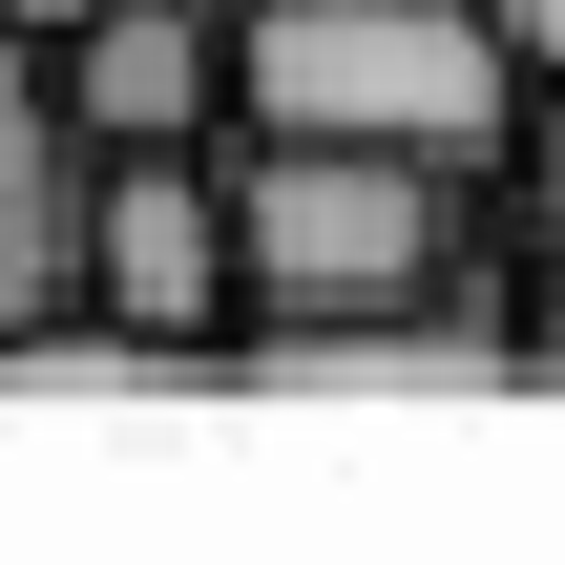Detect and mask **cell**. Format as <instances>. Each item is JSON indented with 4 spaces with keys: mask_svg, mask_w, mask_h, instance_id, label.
<instances>
[{
    "mask_svg": "<svg viewBox=\"0 0 565 565\" xmlns=\"http://www.w3.org/2000/svg\"><path fill=\"white\" fill-rule=\"evenodd\" d=\"M231 126H335V147L482 168L524 126V63L482 42V0H231Z\"/></svg>",
    "mask_w": 565,
    "mask_h": 565,
    "instance_id": "cell-2",
    "label": "cell"
},
{
    "mask_svg": "<svg viewBox=\"0 0 565 565\" xmlns=\"http://www.w3.org/2000/svg\"><path fill=\"white\" fill-rule=\"evenodd\" d=\"M84 335V147L42 105V42L0 21V356Z\"/></svg>",
    "mask_w": 565,
    "mask_h": 565,
    "instance_id": "cell-5",
    "label": "cell"
},
{
    "mask_svg": "<svg viewBox=\"0 0 565 565\" xmlns=\"http://www.w3.org/2000/svg\"><path fill=\"white\" fill-rule=\"evenodd\" d=\"M210 147H84V335L105 356H231V168Z\"/></svg>",
    "mask_w": 565,
    "mask_h": 565,
    "instance_id": "cell-3",
    "label": "cell"
},
{
    "mask_svg": "<svg viewBox=\"0 0 565 565\" xmlns=\"http://www.w3.org/2000/svg\"><path fill=\"white\" fill-rule=\"evenodd\" d=\"M503 147H524V189H545V231H565V84H524V126H503Z\"/></svg>",
    "mask_w": 565,
    "mask_h": 565,
    "instance_id": "cell-7",
    "label": "cell"
},
{
    "mask_svg": "<svg viewBox=\"0 0 565 565\" xmlns=\"http://www.w3.org/2000/svg\"><path fill=\"white\" fill-rule=\"evenodd\" d=\"M231 168V335H294V315H419L461 273V168L419 147H335V126H252L210 147Z\"/></svg>",
    "mask_w": 565,
    "mask_h": 565,
    "instance_id": "cell-1",
    "label": "cell"
},
{
    "mask_svg": "<svg viewBox=\"0 0 565 565\" xmlns=\"http://www.w3.org/2000/svg\"><path fill=\"white\" fill-rule=\"evenodd\" d=\"M42 105H63V147H210L231 126V0H63Z\"/></svg>",
    "mask_w": 565,
    "mask_h": 565,
    "instance_id": "cell-4",
    "label": "cell"
},
{
    "mask_svg": "<svg viewBox=\"0 0 565 565\" xmlns=\"http://www.w3.org/2000/svg\"><path fill=\"white\" fill-rule=\"evenodd\" d=\"M524 377H565V231H545V294H524V335H503Z\"/></svg>",
    "mask_w": 565,
    "mask_h": 565,
    "instance_id": "cell-8",
    "label": "cell"
},
{
    "mask_svg": "<svg viewBox=\"0 0 565 565\" xmlns=\"http://www.w3.org/2000/svg\"><path fill=\"white\" fill-rule=\"evenodd\" d=\"M482 42H503L524 84H565V0H482Z\"/></svg>",
    "mask_w": 565,
    "mask_h": 565,
    "instance_id": "cell-6",
    "label": "cell"
}]
</instances>
